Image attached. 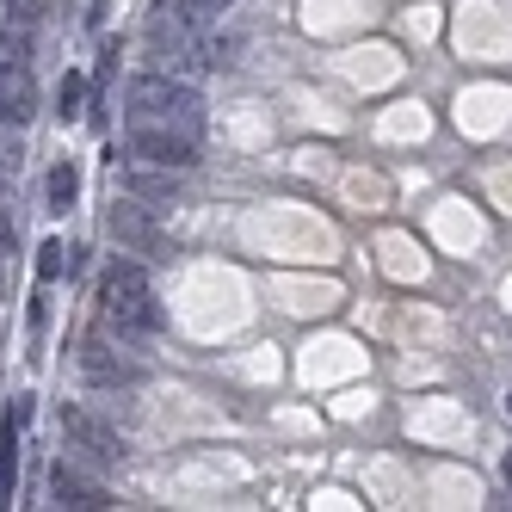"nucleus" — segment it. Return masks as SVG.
<instances>
[{
	"instance_id": "nucleus-1",
	"label": "nucleus",
	"mask_w": 512,
	"mask_h": 512,
	"mask_svg": "<svg viewBox=\"0 0 512 512\" xmlns=\"http://www.w3.org/2000/svg\"><path fill=\"white\" fill-rule=\"evenodd\" d=\"M130 118H142V124L204 130V93H198L192 81L167 75V68H155V75H136V81H130Z\"/></svg>"
},
{
	"instance_id": "nucleus-2",
	"label": "nucleus",
	"mask_w": 512,
	"mask_h": 512,
	"mask_svg": "<svg viewBox=\"0 0 512 512\" xmlns=\"http://www.w3.org/2000/svg\"><path fill=\"white\" fill-rule=\"evenodd\" d=\"M198 19L179 7V0H155L149 19H142V44H149V62L167 68V75H186V68H198Z\"/></svg>"
},
{
	"instance_id": "nucleus-3",
	"label": "nucleus",
	"mask_w": 512,
	"mask_h": 512,
	"mask_svg": "<svg viewBox=\"0 0 512 512\" xmlns=\"http://www.w3.org/2000/svg\"><path fill=\"white\" fill-rule=\"evenodd\" d=\"M130 161L192 173V167H198V130H179V124H142V118H130Z\"/></svg>"
},
{
	"instance_id": "nucleus-4",
	"label": "nucleus",
	"mask_w": 512,
	"mask_h": 512,
	"mask_svg": "<svg viewBox=\"0 0 512 512\" xmlns=\"http://www.w3.org/2000/svg\"><path fill=\"white\" fill-rule=\"evenodd\" d=\"M62 432L75 438V445L87 451V457H99V463H124V432H112L99 414H87V408H62Z\"/></svg>"
},
{
	"instance_id": "nucleus-5",
	"label": "nucleus",
	"mask_w": 512,
	"mask_h": 512,
	"mask_svg": "<svg viewBox=\"0 0 512 512\" xmlns=\"http://www.w3.org/2000/svg\"><path fill=\"white\" fill-rule=\"evenodd\" d=\"M81 377H87L93 389H136V383H142V364H130V358H118L112 346L87 340V346H81Z\"/></svg>"
},
{
	"instance_id": "nucleus-6",
	"label": "nucleus",
	"mask_w": 512,
	"mask_h": 512,
	"mask_svg": "<svg viewBox=\"0 0 512 512\" xmlns=\"http://www.w3.org/2000/svg\"><path fill=\"white\" fill-rule=\"evenodd\" d=\"M38 112V87H31V62H0V124H31Z\"/></svg>"
},
{
	"instance_id": "nucleus-7",
	"label": "nucleus",
	"mask_w": 512,
	"mask_h": 512,
	"mask_svg": "<svg viewBox=\"0 0 512 512\" xmlns=\"http://www.w3.org/2000/svg\"><path fill=\"white\" fill-rule=\"evenodd\" d=\"M142 297H155V290H149V272H142L136 260H112V266H105V278H99V309L105 315L124 309V303H142Z\"/></svg>"
},
{
	"instance_id": "nucleus-8",
	"label": "nucleus",
	"mask_w": 512,
	"mask_h": 512,
	"mask_svg": "<svg viewBox=\"0 0 512 512\" xmlns=\"http://www.w3.org/2000/svg\"><path fill=\"white\" fill-rule=\"evenodd\" d=\"M124 186H130V198H142L149 210H167V204H179V173H173V167H149V161H130Z\"/></svg>"
},
{
	"instance_id": "nucleus-9",
	"label": "nucleus",
	"mask_w": 512,
	"mask_h": 512,
	"mask_svg": "<svg viewBox=\"0 0 512 512\" xmlns=\"http://www.w3.org/2000/svg\"><path fill=\"white\" fill-rule=\"evenodd\" d=\"M50 500H56V506H68V512H99V506H112V494L93 488L87 475H75L68 463H56V475H50Z\"/></svg>"
},
{
	"instance_id": "nucleus-10",
	"label": "nucleus",
	"mask_w": 512,
	"mask_h": 512,
	"mask_svg": "<svg viewBox=\"0 0 512 512\" xmlns=\"http://www.w3.org/2000/svg\"><path fill=\"white\" fill-rule=\"evenodd\" d=\"M105 223H112L118 241H130V247H142V253H155V247H161V229H155L136 204H112V216H105Z\"/></svg>"
},
{
	"instance_id": "nucleus-11",
	"label": "nucleus",
	"mask_w": 512,
	"mask_h": 512,
	"mask_svg": "<svg viewBox=\"0 0 512 512\" xmlns=\"http://www.w3.org/2000/svg\"><path fill=\"white\" fill-rule=\"evenodd\" d=\"M75 192H81V173L68 167V161H56V167H50V179H44V198H50L44 210H56V216H62L68 204H75Z\"/></svg>"
},
{
	"instance_id": "nucleus-12",
	"label": "nucleus",
	"mask_w": 512,
	"mask_h": 512,
	"mask_svg": "<svg viewBox=\"0 0 512 512\" xmlns=\"http://www.w3.org/2000/svg\"><path fill=\"white\" fill-rule=\"evenodd\" d=\"M81 75H62V87H56V112H62V124H75L81 118Z\"/></svg>"
},
{
	"instance_id": "nucleus-13",
	"label": "nucleus",
	"mask_w": 512,
	"mask_h": 512,
	"mask_svg": "<svg viewBox=\"0 0 512 512\" xmlns=\"http://www.w3.org/2000/svg\"><path fill=\"white\" fill-rule=\"evenodd\" d=\"M62 253H68L62 241H44V247H38V278H44V284H56V278H62V266H68Z\"/></svg>"
},
{
	"instance_id": "nucleus-14",
	"label": "nucleus",
	"mask_w": 512,
	"mask_h": 512,
	"mask_svg": "<svg viewBox=\"0 0 512 512\" xmlns=\"http://www.w3.org/2000/svg\"><path fill=\"white\" fill-rule=\"evenodd\" d=\"M0 62H31V38H25V31H0Z\"/></svg>"
},
{
	"instance_id": "nucleus-15",
	"label": "nucleus",
	"mask_w": 512,
	"mask_h": 512,
	"mask_svg": "<svg viewBox=\"0 0 512 512\" xmlns=\"http://www.w3.org/2000/svg\"><path fill=\"white\" fill-rule=\"evenodd\" d=\"M179 7H186V13H192V19L204 25V19H223V13L235 7V0H179Z\"/></svg>"
},
{
	"instance_id": "nucleus-16",
	"label": "nucleus",
	"mask_w": 512,
	"mask_h": 512,
	"mask_svg": "<svg viewBox=\"0 0 512 512\" xmlns=\"http://www.w3.org/2000/svg\"><path fill=\"white\" fill-rule=\"evenodd\" d=\"M7 13H13V25H31L44 13V0H7Z\"/></svg>"
},
{
	"instance_id": "nucleus-17",
	"label": "nucleus",
	"mask_w": 512,
	"mask_h": 512,
	"mask_svg": "<svg viewBox=\"0 0 512 512\" xmlns=\"http://www.w3.org/2000/svg\"><path fill=\"white\" fill-rule=\"evenodd\" d=\"M500 475H506V488H512V451H506V457H500Z\"/></svg>"
},
{
	"instance_id": "nucleus-18",
	"label": "nucleus",
	"mask_w": 512,
	"mask_h": 512,
	"mask_svg": "<svg viewBox=\"0 0 512 512\" xmlns=\"http://www.w3.org/2000/svg\"><path fill=\"white\" fill-rule=\"evenodd\" d=\"M506 414H512V389H506Z\"/></svg>"
}]
</instances>
